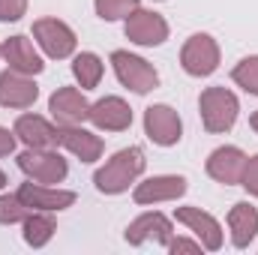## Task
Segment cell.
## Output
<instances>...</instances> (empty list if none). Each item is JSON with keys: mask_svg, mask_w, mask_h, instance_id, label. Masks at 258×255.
I'll use <instances>...</instances> for the list:
<instances>
[{"mask_svg": "<svg viewBox=\"0 0 258 255\" xmlns=\"http://www.w3.org/2000/svg\"><path fill=\"white\" fill-rule=\"evenodd\" d=\"M144 165H147V159H144L141 147H135V144L123 147L93 174V183L102 195H120L144 174Z\"/></svg>", "mask_w": 258, "mask_h": 255, "instance_id": "obj_1", "label": "cell"}, {"mask_svg": "<svg viewBox=\"0 0 258 255\" xmlns=\"http://www.w3.org/2000/svg\"><path fill=\"white\" fill-rule=\"evenodd\" d=\"M198 111H201V123L210 135L228 132L237 123L240 114V102L228 87H207L198 96Z\"/></svg>", "mask_w": 258, "mask_h": 255, "instance_id": "obj_2", "label": "cell"}, {"mask_svg": "<svg viewBox=\"0 0 258 255\" xmlns=\"http://www.w3.org/2000/svg\"><path fill=\"white\" fill-rule=\"evenodd\" d=\"M18 168L27 180L36 183H63L69 174L66 159L54 147H27L24 153H18Z\"/></svg>", "mask_w": 258, "mask_h": 255, "instance_id": "obj_3", "label": "cell"}, {"mask_svg": "<svg viewBox=\"0 0 258 255\" xmlns=\"http://www.w3.org/2000/svg\"><path fill=\"white\" fill-rule=\"evenodd\" d=\"M111 66H114V75H117V81L129 87L132 93H150V90H156L159 87V72H156V66L147 63L144 57H138V54H132V51H123V48H117V51H111Z\"/></svg>", "mask_w": 258, "mask_h": 255, "instance_id": "obj_4", "label": "cell"}, {"mask_svg": "<svg viewBox=\"0 0 258 255\" xmlns=\"http://www.w3.org/2000/svg\"><path fill=\"white\" fill-rule=\"evenodd\" d=\"M33 39L45 51V57H51V60L72 57L75 45H78L75 30L60 18H39V21H33Z\"/></svg>", "mask_w": 258, "mask_h": 255, "instance_id": "obj_5", "label": "cell"}, {"mask_svg": "<svg viewBox=\"0 0 258 255\" xmlns=\"http://www.w3.org/2000/svg\"><path fill=\"white\" fill-rule=\"evenodd\" d=\"M180 66L192 78H207L219 69V45L210 33H192L180 48Z\"/></svg>", "mask_w": 258, "mask_h": 255, "instance_id": "obj_6", "label": "cell"}, {"mask_svg": "<svg viewBox=\"0 0 258 255\" xmlns=\"http://www.w3.org/2000/svg\"><path fill=\"white\" fill-rule=\"evenodd\" d=\"M123 33H126L129 42H135V45H141V48H156V45H162V42L168 39L171 30H168V21H165L159 12L138 6V9L126 18Z\"/></svg>", "mask_w": 258, "mask_h": 255, "instance_id": "obj_7", "label": "cell"}, {"mask_svg": "<svg viewBox=\"0 0 258 255\" xmlns=\"http://www.w3.org/2000/svg\"><path fill=\"white\" fill-rule=\"evenodd\" d=\"M144 135L159 147H174L183 138V120L171 105L156 102L144 108Z\"/></svg>", "mask_w": 258, "mask_h": 255, "instance_id": "obj_8", "label": "cell"}, {"mask_svg": "<svg viewBox=\"0 0 258 255\" xmlns=\"http://www.w3.org/2000/svg\"><path fill=\"white\" fill-rule=\"evenodd\" d=\"M174 219L192 231L195 237H198V243H201L207 252H219V249H222V240H225L222 225H219V222H216V216H210L207 210L192 207V204H189V207H177Z\"/></svg>", "mask_w": 258, "mask_h": 255, "instance_id": "obj_9", "label": "cell"}, {"mask_svg": "<svg viewBox=\"0 0 258 255\" xmlns=\"http://www.w3.org/2000/svg\"><path fill=\"white\" fill-rule=\"evenodd\" d=\"M48 111L57 126H75V123L87 120L90 102H87L84 90H78V87H57L48 96Z\"/></svg>", "mask_w": 258, "mask_h": 255, "instance_id": "obj_10", "label": "cell"}, {"mask_svg": "<svg viewBox=\"0 0 258 255\" xmlns=\"http://www.w3.org/2000/svg\"><path fill=\"white\" fill-rule=\"evenodd\" d=\"M123 237H126V243H132V246H141V243H162V246H168V240L174 237V228H171V219L165 213L153 210V213L135 216L129 222Z\"/></svg>", "mask_w": 258, "mask_h": 255, "instance_id": "obj_11", "label": "cell"}, {"mask_svg": "<svg viewBox=\"0 0 258 255\" xmlns=\"http://www.w3.org/2000/svg\"><path fill=\"white\" fill-rule=\"evenodd\" d=\"M243 165H246V153H243L240 147H234V144L216 147V150L207 156V162H204L207 174H210L216 183H222V186H237L240 177H243Z\"/></svg>", "mask_w": 258, "mask_h": 255, "instance_id": "obj_12", "label": "cell"}, {"mask_svg": "<svg viewBox=\"0 0 258 255\" xmlns=\"http://www.w3.org/2000/svg\"><path fill=\"white\" fill-rule=\"evenodd\" d=\"M186 195V177L180 174H156L141 183H135L132 201L135 204H162V201H177Z\"/></svg>", "mask_w": 258, "mask_h": 255, "instance_id": "obj_13", "label": "cell"}, {"mask_svg": "<svg viewBox=\"0 0 258 255\" xmlns=\"http://www.w3.org/2000/svg\"><path fill=\"white\" fill-rule=\"evenodd\" d=\"M87 120L102 132H123L132 126V108L120 96H102V99L90 102Z\"/></svg>", "mask_w": 258, "mask_h": 255, "instance_id": "obj_14", "label": "cell"}, {"mask_svg": "<svg viewBox=\"0 0 258 255\" xmlns=\"http://www.w3.org/2000/svg\"><path fill=\"white\" fill-rule=\"evenodd\" d=\"M39 99V87L33 75H21L15 69L0 72V105L3 108H30Z\"/></svg>", "mask_w": 258, "mask_h": 255, "instance_id": "obj_15", "label": "cell"}, {"mask_svg": "<svg viewBox=\"0 0 258 255\" xmlns=\"http://www.w3.org/2000/svg\"><path fill=\"white\" fill-rule=\"evenodd\" d=\"M15 195H18L30 210H48V213H57V210H66V207L75 204V192L72 189H54V186L36 183V180L21 183Z\"/></svg>", "mask_w": 258, "mask_h": 255, "instance_id": "obj_16", "label": "cell"}, {"mask_svg": "<svg viewBox=\"0 0 258 255\" xmlns=\"http://www.w3.org/2000/svg\"><path fill=\"white\" fill-rule=\"evenodd\" d=\"M57 144L69 150L75 159H81V162H96L99 156H102V150H105V144H102V138L96 135V132H90V129H84L81 123H75V126H57Z\"/></svg>", "mask_w": 258, "mask_h": 255, "instance_id": "obj_17", "label": "cell"}, {"mask_svg": "<svg viewBox=\"0 0 258 255\" xmlns=\"http://www.w3.org/2000/svg\"><path fill=\"white\" fill-rule=\"evenodd\" d=\"M0 48H3V60L9 63V69H15L21 75H39L45 69L39 51L33 48V42L27 36H21V33L18 36H9Z\"/></svg>", "mask_w": 258, "mask_h": 255, "instance_id": "obj_18", "label": "cell"}, {"mask_svg": "<svg viewBox=\"0 0 258 255\" xmlns=\"http://www.w3.org/2000/svg\"><path fill=\"white\" fill-rule=\"evenodd\" d=\"M12 132L24 147H57V126L39 114H21Z\"/></svg>", "mask_w": 258, "mask_h": 255, "instance_id": "obj_19", "label": "cell"}, {"mask_svg": "<svg viewBox=\"0 0 258 255\" xmlns=\"http://www.w3.org/2000/svg\"><path fill=\"white\" fill-rule=\"evenodd\" d=\"M228 231H231V243L237 249H246L258 237V207L249 201H237L228 210Z\"/></svg>", "mask_w": 258, "mask_h": 255, "instance_id": "obj_20", "label": "cell"}, {"mask_svg": "<svg viewBox=\"0 0 258 255\" xmlns=\"http://www.w3.org/2000/svg\"><path fill=\"white\" fill-rule=\"evenodd\" d=\"M21 228H24V243L33 246V249H42V246L54 237L57 222H54V216H51L48 210H30L27 219L21 222Z\"/></svg>", "mask_w": 258, "mask_h": 255, "instance_id": "obj_21", "label": "cell"}, {"mask_svg": "<svg viewBox=\"0 0 258 255\" xmlns=\"http://www.w3.org/2000/svg\"><path fill=\"white\" fill-rule=\"evenodd\" d=\"M102 72H105V63H102V57L93 54V51H81V54L72 57V78L78 81L81 90H93V87H99Z\"/></svg>", "mask_w": 258, "mask_h": 255, "instance_id": "obj_22", "label": "cell"}, {"mask_svg": "<svg viewBox=\"0 0 258 255\" xmlns=\"http://www.w3.org/2000/svg\"><path fill=\"white\" fill-rule=\"evenodd\" d=\"M141 6V0H93V9L102 21H126L129 15Z\"/></svg>", "mask_w": 258, "mask_h": 255, "instance_id": "obj_23", "label": "cell"}, {"mask_svg": "<svg viewBox=\"0 0 258 255\" xmlns=\"http://www.w3.org/2000/svg\"><path fill=\"white\" fill-rule=\"evenodd\" d=\"M231 81L237 87H243L246 93L258 96V54H249V57H243L240 63L234 66L231 69Z\"/></svg>", "mask_w": 258, "mask_h": 255, "instance_id": "obj_24", "label": "cell"}, {"mask_svg": "<svg viewBox=\"0 0 258 255\" xmlns=\"http://www.w3.org/2000/svg\"><path fill=\"white\" fill-rule=\"evenodd\" d=\"M30 213V207L15 195V192H3L0 195V225H18L24 222Z\"/></svg>", "mask_w": 258, "mask_h": 255, "instance_id": "obj_25", "label": "cell"}, {"mask_svg": "<svg viewBox=\"0 0 258 255\" xmlns=\"http://www.w3.org/2000/svg\"><path fill=\"white\" fill-rule=\"evenodd\" d=\"M240 186L249 192L252 198H258V153H255V156H246V165H243Z\"/></svg>", "mask_w": 258, "mask_h": 255, "instance_id": "obj_26", "label": "cell"}, {"mask_svg": "<svg viewBox=\"0 0 258 255\" xmlns=\"http://www.w3.org/2000/svg\"><path fill=\"white\" fill-rule=\"evenodd\" d=\"M27 12V0H0V21H18Z\"/></svg>", "mask_w": 258, "mask_h": 255, "instance_id": "obj_27", "label": "cell"}, {"mask_svg": "<svg viewBox=\"0 0 258 255\" xmlns=\"http://www.w3.org/2000/svg\"><path fill=\"white\" fill-rule=\"evenodd\" d=\"M204 246L198 243V240H186V237H171L168 240V252H201Z\"/></svg>", "mask_w": 258, "mask_h": 255, "instance_id": "obj_28", "label": "cell"}, {"mask_svg": "<svg viewBox=\"0 0 258 255\" xmlns=\"http://www.w3.org/2000/svg\"><path fill=\"white\" fill-rule=\"evenodd\" d=\"M15 132H9V129H3L0 126V156H9L12 150H15Z\"/></svg>", "mask_w": 258, "mask_h": 255, "instance_id": "obj_29", "label": "cell"}, {"mask_svg": "<svg viewBox=\"0 0 258 255\" xmlns=\"http://www.w3.org/2000/svg\"><path fill=\"white\" fill-rule=\"evenodd\" d=\"M249 126L255 129V135H258V111H252V114H249Z\"/></svg>", "mask_w": 258, "mask_h": 255, "instance_id": "obj_30", "label": "cell"}, {"mask_svg": "<svg viewBox=\"0 0 258 255\" xmlns=\"http://www.w3.org/2000/svg\"><path fill=\"white\" fill-rule=\"evenodd\" d=\"M6 186V174H3V168H0V189Z\"/></svg>", "mask_w": 258, "mask_h": 255, "instance_id": "obj_31", "label": "cell"}, {"mask_svg": "<svg viewBox=\"0 0 258 255\" xmlns=\"http://www.w3.org/2000/svg\"><path fill=\"white\" fill-rule=\"evenodd\" d=\"M0 57H3V48H0Z\"/></svg>", "mask_w": 258, "mask_h": 255, "instance_id": "obj_32", "label": "cell"}, {"mask_svg": "<svg viewBox=\"0 0 258 255\" xmlns=\"http://www.w3.org/2000/svg\"><path fill=\"white\" fill-rule=\"evenodd\" d=\"M159 3H162V0H159Z\"/></svg>", "mask_w": 258, "mask_h": 255, "instance_id": "obj_33", "label": "cell"}]
</instances>
